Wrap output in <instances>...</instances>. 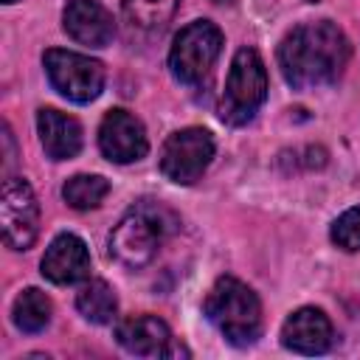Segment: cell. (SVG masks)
I'll list each match as a JSON object with an SVG mask.
<instances>
[{"label":"cell","instance_id":"cell-1","mask_svg":"<svg viewBox=\"0 0 360 360\" xmlns=\"http://www.w3.org/2000/svg\"><path fill=\"white\" fill-rule=\"evenodd\" d=\"M349 62L346 34L329 22H301L278 45V68L290 87L312 90L335 84Z\"/></svg>","mask_w":360,"mask_h":360},{"label":"cell","instance_id":"cell-2","mask_svg":"<svg viewBox=\"0 0 360 360\" xmlns=\"http://www.w3.org/2000/svg\"><path fill=\"white\" fill-rule=\"evenodd\" d=\"M202 309L233 346H248L262 335V304L256 292L233 276L217 278V284L205 295Z\"/></svg>","mask_w":360,"mask_h":360},{"label":"cell","instance_id":"cell-3","mask_svg":"<svg viewBox=\"0 0 360 360\" xmlns=\"http://www.w3.org/2000/svg\"><path fill=\"white\" fill-rule=\"evenodd\" d=\"M267 98V70L256 48H239L228 79H225V93L219 101V118L225 124H248L259 107Z\"/></svg>","mask_w":360,"mask_h":360},{"label":"cell","instance_id":"cell-4","mask_svg":"<svg viewBox=\"0 0 360 360\" xmlns=\"http://www.w3.org/2000/svg\"><path fill=\"white\" fill-rule=\"evenodd\" d=\"M163 217H166V211L160 205H149V202H141L127 217H121V222L110 233L112 259L129 270L146 267L155 259L160 239L166 236Z\"/></svg>","mask_w":360,"mask_h":360},{"label":"cell","instance_id":"cell-5","mask_svg":"<svg viewBox=\"0 0 360 360\" xmlns=\"http://www.w3.org/2000/svg\"><path fill=\"white\" fill-rule=\"evenodd\" d=\"M222 51V31L211 22V20H194L186 28H180V34L172 42L169 51V68L172 76L180 84H202Z\"/></svg>","mask_w":360,"mask_h":360},{"label":"cell","instance_id":"cell-6","mask_svg":"<svg viewBox=\"0 0 360 360\" xmlns=\"http://www.w3.org/2000/svg\"><path fill=\"white\" fill-rule=\"evenodd\" d=\"M42 65H45L51 87L76 104L93 101L104 87V65L84 53L51 48L45 51Z\"/></svg>","mask_w":360,"mask_h":360},{"label":"cell","instance_id":"cell-7","mask_svg":"<svg viewBox=\"0 0 360 360\" xmlns=\"http://www.w3.org/2000/svg\"><path fill=\"white\" fill-rule=\"evenodd\" d=\"M214 158V138L202 127H186L172 132L160 149V172L177 186H188L202 177Z\"/></svg>","mask_w":360,"mask_h":360},{"label":"cell","instance_id":"cell-8","mask_svg":"<svg viewBox=\"0 0 360 360\" xmlns=\"http://www.w3.org/2000/svg\"><path fill=\"white\" fill-rule=\"evenodd\" d=\"M0 225H3V242L11 250H28L39 233V205L31 186L22 177L3 180Z\"/></svg>","mask_w":360,"mask_h":360},{"label":"cell","instance_id":"cell-9","mask_svg":"<svg viewBox=\"0 0 360 360\" xmlns=\"http://www.w3.org/2000/svg\"><path fill=\"white\" fill-rule=\"evenodd\" d=\"M98 149L112 163H132L149 152L143 124L127 110H110L98 127Z\"/></svg>","mask_w":360,"mask_h":360},{"label":"cell","instance_id":"cell-10","mask_svg":"<svg viewBox=\"0 0 360 360\" xmlns=\"http://www.w3.org/2000/svg\"><path fill=\"white\" fill-rule=\"evenodd\" d=\"M118 343L138 357H174L186 354L183 346L174 343L169 326L155 315H132L115 326Z\"/></svg>","mask_w":360,"mask_h":360},{"label":"cell","instance_id":"cell-11","mask_svg":"<svg viewBox=\"0 0 360 360\" xmlns=\"http://www.w3.org/2000/svg\"><path fill=\"white\" fill-rule=\"evenodd\" d=\"M62 25L70 39L90 48H104L115 37L112 14L98 0H68L62 11Z\"/></svg>","mask_w":360,"mask_h":360},{"label":"cell","instance_id":"cell-12","mask_svg":"<svg viewBox=\"0 0 360 360\" xmlns=\"http://www.w3.org/2000/svg\"><path fill=\"white\" fill-rule=\"evenodd\" d=\"M42 276L53 284H76V281H84L90 276V253H87V245L76 236V233H59L42 262Z\"/></svg>","mask_w":360,"mask_h":360},{"label":"cell","instance_id":"cell-13","mask_svg":"<svg viewBox=\"0 0 360 360\" xmlns=\"http://www.w3.org/2000/svg\"><path fill=\"white\" fill-rule=\"evenodd\" d=\"M332 321L315 307L295 309L281 326V343L298 354H323L332 346Z\"/></svg>","mask_w":360,"mask_h":360},{"label":"cell","instance_id":"cell-14","mask_svg":"<svg viewBox=\"0 0 360 360\" xmlns=\"http://www.w3.org/2000/svg\"><path fill=\"white\" fill-rule=\"evenodd\" d=\"M37 129H39V141L42 149L51 160H68L76 158L82 149V127L76 118L53 110V107H42L37 112Z\"/></svg>","mask_w":360,"mask_h":360},{"label":"cell","instance_id":"cell-15","mask_svg":"<svg viewBox=\"0 0 360 360\" xmlns=\"http://www.w3.org/2000/svg\"><path fill=\"white\" fill-rule=\"evenodd\" d=\"M76 309L90 321V323H110L118 312V298H115V290L101 281V278H93L87 281L79 295H76Z\"/></svg>","mask_w":360,"mask_h":360},{"label":"cell","instance_id":"cell-16","mask_svg":"<svg viewBox=\"0 0 360 360\" xmlns=\"http://www.w3.org/2000/svg\"><path fill=\"white\" fill-rule=\"evenodd\" d=\"M51 309H53V307H51V298H48L42 290L28 287V290H22V292L17 295L11 315H14L17 329L34 335V332H42V329L48 326V321H51Z\"/></svg>","mask_w":360,"mask_h":360},{"label":"cell","instance_id":"cell-17","mask_svg":"<svg viewBox=\"0 0 360 360\" xmlns=\"http://www.w3.org/2000/svg\"><path fill=\"white\" fill-rule=\"evenodd\" d=\"M180 0H124V17L132 28L160 31L174 17Z\"/></svg>","mask_w":360,"mask_h":360},{"label":"cell","instance_id":"cell-18","mask_svg":"<svg viewBox=\"0 0 360 360\" xmlns=\"http://www.w3.org/2000/svg\"><path fill=\"white\" fill-rule=\"evenodd\" d=\"M110 183L101 174H73L65 186H62V197L70 208L76 211H87L101 205V200L107 197Z\"/></svg>","mask_w":360,"mask_h":360},{"label":"cell","instance_id":"cell-19","mask_svg":"<svg viewBox=\"0 0 360 360\" xmlns=\"http://www.w3.org/2000/svg\"><path fill=\"white\" fill-rule=\"evenodd\" d=\"M332 242L343 250H360V205L343 211L332 222Z\"/></svg>","mask_w":360,"mask_h":360},{"label":"cell","instance_id":"cell-20","mask_svg":"<svg viewBox=\"0 0 360 360\" xmlns=\"http://www.w3.org/2000/svg\"><path fill=\"white\" fill-rule=\"evenodd\" d=\"M214 3H219V6H222V3H233V0H214Z\"/></svg>","mask_w":360,"mask_h":360},{"label":"cell","instance_id":"cell-21","mask_svg":"<svg viewBox=\"0 0 360 360\" xmlns=\"http://www.w3.org/2000/svg\"><path fill=\"white\" fill-rule=\"evenodd\" d=\"M3 3H17V0H3Z\"/></svg>","mask_w":360,"mask_h":360}]
</instances>
